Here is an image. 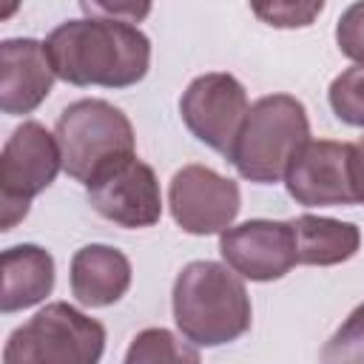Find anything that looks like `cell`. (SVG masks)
<instances>
[{"mask_svg": "<svg viewBox=\"0 0 364 364\" xmlns=\"http://www.w3.org/2000/svg\"><path fill=\"white\" fill-rule=\"evenodd\" d=\"M60 171L63 154L57 136L37 119L17 125L0 154V230H11L26 219L31 199L40 196Z\"/></svg>", "mask_w": 364, "mask_h": 364, "instance_id": "8992f818", "label": "cell"}, {"mask_svg": "<svg viewBox=\"0 0 364 364\" xmlns=\"http://www.w3.org/2000/svg\"><path fill=\"white\" fill-rule=\"evenodd\" d=\"M287 193L304 208L355 205V162L350 142L307 139L284 173Z\"/></svg>", "mask_w": 364, "mask_h": 364, "instance_id": "30bf717a", "label": "cell"}, {"mask_svg": "<svg viewBox=\"0 0 364 364\" xmlns=\"http://www.w3.org/2000/svg\"><path fill=\"white\" fill-rule=\"evenodd\" d=\"M105 350V327L68 301H51L11 330L3 364H97Z\"/></svg>", "mask_w": 364, "mask_h": 364, "instance_id": "5b68a950", "label": "cell"}, {"mask_svg": "<svg viewBox=\"0 0 364 364\" xmlns=\"http://www.w3.org/2000/svg\"><path fill=\"white\" fill-rule=\"evenodd\" d=\"M353 162H355V191H358V202L364 205V136L358 142H353Z\"/></svg>", "mask_w": 364, "mask_h": 364, "instance_id": "7402d4cb", "label": "cell"}, {"mask_svg": "<svg viewBox=\"0 0 364 364\" xmlns=\"http://www.w3.org/2000/svg\"><path fill=\"white\" fill-rule=\"evenodd\" d=\"M88 205L108 222L136 230L154 228L162 216V191L154 168L136 154L102 168L85 185Z\"/></svg>", "mask_w": 364, "mask_h": 364, "instance_id": "52a82bcc", "label": "cell"}, {"mask_svg": "<svg viewBox=\"0 0 364 364\" xmlns=\"http://www.w3.org/2000/svg\"><path fill=\"white\" fill-rule=\"evenodd\" d=\"M173 321L182 338L196 347H222L250 330L253 307L242 276L219 262L185 264L171 290Z\"/></svg>", "mask_w": 364, "mask_h": 364, "instance_id": "7a4b0ae2", "label": "cell"}, {"mask_svg": "<svg viewBox=\"0 0 364 364\" xmlns=\"http://www.w3.org/2000/svg\"><path fill=\"white\" fill-rule=\"evenodd\" d=\"M54 136L63 154V171L88 185L111 162L136 154L131 119L108 100H77L57 117Z\"/></svg>", "mask_w": 364, "mask_h": 364, "instance_id": "277c9868", "label": "cell"}, {"mask_svg": "<svg viewBox=\"0 0 364 364\" xmlns=\"http://www.w3.org/2000/svg\"><path fill=\"white\" fill-rule=\"evenodd\" d=\"M3 270V290H0V310L17 313L26 307L40 304L54 290V256L40 245H14L0 256Z\"/></svg>", "mask_w": 364, "mask_h": 364, "instance_id": "5bb4252c", "label": "cell"}, {"mask_svg": "<svg viewBox=\"0 0 364 364\" xmlns=\"http://www.w3.org/2000/svg\"><path fill=\"white\" fill-rule=\"evenodd\" d=\"M247 91L228 71H210L188 82L179 97L185 128L210 151L228 156L247 114Z\"/></svg>", "mask_w": 364, "mask_h": 364, "instance_id": "ba28073f", "label": "cell"}, {"mask_svg": "<svg viewBox=\"0 0 364 364\" xmlns=\"http://www.w3.org/2000/svg\"><path fill=\"white\" fill-rule=\"evenodd\" d=\"M173 222L191 236H210L230 228L242 208L239 185L208 165H182L168 185Z\"/></svg>", "mask_w": 364, "mask_h": 364, "instance_id": "9c48e42d", "label": "cell"}, {"mask_svg": "<svg viewBox=\"0 0 364 364\" xmlns=\"http://www.w3.org/2000/svg\"><path fill=\"white\" fill-rule=\"evenodd\" d=\"M219 253L228 267L250 282H276L299 264L293 225L282 219H247L225 228Z\"/></svg>", "mask_w": 364, "mask_h": 364, "instance_id": "8fae6325", "label": "cell"}, {"mask_svg": "<svg viewBox=\"0 0 364 364\" xmlns=\"http://www.w3.org/2000/svg\"><path fill=\"white\" fill-rule=\"evenodd\" d=\"M46 51L57 77L77 88H128L151 68L148 34L119 20H65L46 37Z\"/></svg>", "mask_w": 364, "mask_h": 364, "instance_id": "6da1fadb", "label": "cell"}, {"mask_svg": "<svg viewBox=\"0 0 364 364\" xmlns=\"http://www.w3.org/2000/svg\"><path fill=\"white\" fill-rule=\"evenodd\" d=\"M57 71L46 43L34 37H11L0 43V108L3 114L23 117L43 105L51 94Z\"/></svg>", "mask_w": 364, "mask_h": 364, "instance_id": "7c38bea8", "label": "cell"}, {"mask_svg": "<svg viewBox=\"0 0 364 364\" xmlns=\"http://www.w3.org/2000/svg\"><path fill=\"white\" fill-rule=\"evenodd\" d=\"M321 361L327 364L364 361V301L344 318V324L321 347Z\"/></svg>", "mask_w": 364, "mask_h": 364, "instance_id": "d6986e66", "label": "cell"}, {"mask_svg": "<svg viewBox=\"0 0 364 364\" xmlns=\"http://www.w3.org/2000/svg\"><path fill=\"white\" fill-rule=\"evenodd\" d=\"M327 0H250L253 14L273 28H307L318 20Z\"/></svg>", "mask_w": 364, "mask_h": 364, "instance_id": "ac0fdd59", "label": "cell"}, {"mask_svg": "<svg viewBox=\"0 0 364 364\" xmlns=\"http://www.w3.org/2000/svg\"><path fill=\"white\" fill-rule=\"evenodd\" d=\"M336 43L347 60L364 65V0H355L341 11L336 23Z\"/></svg>", "mask_w": 364, "mask_h": 364, "instance_id": "ffe728a7", "label": "cell"}, {"mask_svg": "<svg viewBox=\"0 0 364 364\" xmlns=\"http://www.w3.org/2000/svg\"><path fill=\"white\" fill-rule=\"evenodd\" d=\"M85 17H100V20H119V23H142L154 0H77Z\"/></svg>", "mask_w": 364, "mask_h": 364, "instance_id": "44dd1931", "label": "cell"}, {"mask_svg": "<svg viewBox=\"0 0 364 364\" xmlns=\"http://www.w3.org/2000/svg\"><path fill=\"white\" fill-rule=\"evenodd\" d=\"M131 262L111 245H85L74 253L68 282L82 307H111L131 287Z\"/></svg>", "mask_w": 364, "mask_h": 364, "instance_id": "4fadbf2b", "label": "cell"}, {"mask_svg": "<svg viewBox=\"0 0 364 364\" xmlns=\"http://www.w3.org/2000/svg\"><path fill=\"white\" fill-rule=\"evenodd\" d=\"M296 236V259L299 264L313 267H333L350 262L361 247V230L353 222L301 213L290 219Z\"/></svg>", "mask_w": 364, "mask_h": 364, "instance_id": "9a60e30c", "label": "cell"}, {"mask_svg": "<svg viewBox=\"0 0 364 364\" xmlns=\"http://www.w3.org/2000/svg\"><path fill=\"white\" fill-rule=\"evenodd\" d=\"M162 364V361H199V350L196 344H191L188 338L179 341L171 330L165 327H148L142 333L134 336L128 353H125V364Z\"/></svg>", "mask_w": 364, "mask_h": 364, "instance_id": "2e32d148", "label": "cell"}, {"mask_svg": "<svg viewBox=\"0 0 364 364\" xmlns=\"http://www.w3.org/2000/svg\"><path fill=\"white\" fill-rule=\"evenodd\" d=\"M310 139V119L293 94H267L256 100L228 154L236 173L256 185L282 182L293 156Z\"/></svg>", "mask_w": 364, "mask_h": 364, "instance_id": "3957f363", "label": "cell"}, {"mask_svg": "<svg viewBox=\"0 0 364 364\" xmlns=\"http://www.w3.org/2000/svg\"><path fill=\"white\" fill-rule=\"evenodd\" d=\"M327 102L341 122L353 128H364V65L361 63L344 68L330 82Z\"/></svg>", "mask_w": 364, "mask_h": 364, "instance_id": "e0dca14e", "label": "cell"}]
</instances>
